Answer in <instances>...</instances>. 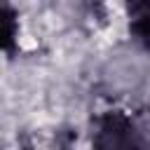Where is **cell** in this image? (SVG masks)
Returning <instances> with one entry per match:
<instances>
[{"mask_svg":"<svg viewBox=\"0 0 150 150\" xmlns=\"http://www.w3.org/2000/svg\"><path fill=\"white\" fill-rule=\"evenodd\" d=\"M134 21H131V33L136 40L150 52V0H134Z\"/></svg>","mask_w":150,"mask_h":150,"instance_id":"2","label":"cell"},{"mask_svg":"<svg viewBox=\"0 0 150 150\" xmlns=\"http://www.w3.org/2000/svg\"><path fill=\"white\" fill-rule=\"evenodd\" d=\"M94 143L98 148H134L143 145V138L124 112H105L96 120Z\"/></svg>","mask_w":150,"mask_h":150,"instance_id":"1","label":"cell"}]
</instances>
